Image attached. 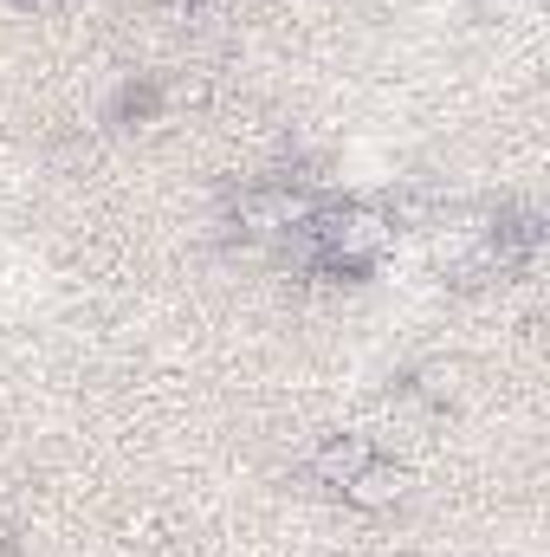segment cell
Here are the masks:
<instances>
[{
    "instance_id": "1",
    "label": "cell",
    "mask_w": 550,
    "mask_h": 557,
    "mask_svg": "<svg viewBox=\"0 0 550 557\" xmlns=\"http://www.w3.org/2000/svg\"><path fill=\"white\" fill-rule=\"evenodd\" d=\"M370 460H376V441H370V434H324V441H317V454H311V480L343 493Z\"/></svg>"
},
{
    "instance_id": "2",
    "label": "cell",
    "mask_w": 550,
    "mask_h": 557,
    "mask_svg": "<svg viewBox=\"0 0 550 557\" xmlns=\"http://www.w3.org/2000/svg\"><path fill=\"white\" fill-rule=\"evenodd\" d=\"M409 499V467H396V460H370L350 486H343V506H357V512H396Z\"/></svg>"
},
{
    "instance_id": "3",
    "label": "cell",
    "mask_w": 550,
    "mask_h": 557,
    "mask_svg": "<svg viewBox=\"0 0 550 557\" xmlns=\"http://www.w3.org/2000/svg\"><path fill=\"white\" fill-rule=\"evenodd\" d=\"M460 376H466V370H460L453 357H434V363H421L409 376V389L421 403H453V396H460Z\"/></svg>"
}]
</instances>
